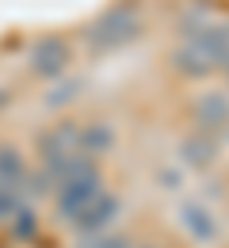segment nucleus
<instances>
[{
  "mask_svg": "<svg viewBox=\"0 0 229 248\" xmlns=\"http://www.w3.org/2000/svg\"><path fill=\"white\" fill-rule=\"evenodd\" d=\"M137 31H141V19H137L134 8H111L107 16H99L96 23H92V31H88V46L103 54V50H115V46L130 42Z\"/></svg>",
  "mask_w": 229,
  "mask_h": 248,
  "instance_id": "1",
  "label": "nucleus"
},
{
  "mask_svg": "<svg viewBox=\"0 0 229 248\" xmlns=\"http://www.w3.org/2000/svg\"><path fill=\"white\" fill-rule=\"evenodd\" d=\"M99 195H103L99 172L96 168H92V172H80V176H73L69 184H61V191H58V214L76 217L92 199H99Z\"/></svg>",
  "mask_w": 229,
  "mask_h": 248,
  "instance_id": "2",
  "label": "nucleus"
},
{
  "mask_svg": "<svg viewBox=\"0 0 229 248\" xmlns=\"http://www.w3.org/2000/svg\"><path fill=\"white\" fill-rule=\"evenodd\" d=\"M69 69V46L61 38H38L31 46V73L34 77H61Z\"/></svg>",
  "mask_w": 229,
  "mask_h": 248,
  "instance_id": "3",
  "label": "nucleus"
},
{
  "mask_svg": "<svg viewBox=\"0 0 229 248\" xmlns=\"http://www.w3.org/2000/svg\"><path fill=\"white\" fill-rule=\"evenodd\" d=\"M38 153L42 160H58V156L80 153V126L76 123H58L38 138Z\"/></svg>",
  "mask_w": 229,
  "mask_h": 248,
  "instance_id": "4",
  "label": "nucleus"
},
{
  "mask_svg": "<svg viewBox=\"0 0 229 248\" xmlns=\"http://www.w3.org/2000/svg\"><path fill=\"white\" fill-rule=\"evenodd\" d=\"M115 217H119V199L103 191V195L92 199V202L73 217V221H76V229H80V233H99V229H107Z\"/></svg>",
  "mask_w": 229,
  "mask_h": 248,
  "instance_id": "5",
  "label": "nucleus"
},
{
  "mask_svg": "<svg viewBox=\"0 0 229 248\" xmlns=\"http://www.w3.org/2000/svg\"><path fill=\"white\" fill-rule=\"evenodd\" d=\"M180 229H187L195 241H214L218 237V217L202 202H183L180 206Z\"/></svg>",
  "mask_w": 229,
  "mask_h": 248,
  "instance_id": "6",
  "label": "nucleus"
},
{
  "mask_svg": "<svg viewBox=\"0 0 229 248\" xmlns=\"http://www.w3.org/2000/svg\"><path fill=\"white\" fill-rule=\"evenodd\" d=\"M195 123L202 130H226L229 126V95L226 92H206L195 103Z\"/></svg>",
  "mask_w": 229,
  "mask_h": 248,
  "instance_id": "7",
  "label": "nucleus"
},
{
  "mask_svg": "<svg viewBox=\"0 0 229 248\" xmlns=\"http://www.w3.org/2000/svg\"><path fill=\"white\" fill-rule=\"evenodd\" d=\"M172 65H176L183 77H206V73H214V65L202 58V50H198V46H191L187 38L176 46V54H172Z\"/></svg>",
  "mask_w": 229,
  "mask_h": 248,
  "instance_id": "8",
  "label": "nucleus"
},
{
  "mask_svg": "<svg viewBox=\"0 0 229 248\" xmlns=\"http://www.w3.org/2000/svg\"><path fill=\"white\" fill-rule=\"evenodd\" d=\"M115 145V130L107 123H92V126H80V153L88 156H99V153H107Z\"/></svg>",
  "mask_w": 229,
  "mask_h": 248,
  "instance_id": "9",
  "label": "nucleus"
},
{
  "mask_svg": "<svg viewBox=\"0 0 229 248\" xmlns=\"http://www.w3.org/2000/svg\"><path fill=\"white\" fill-rule=\"evenodd\" d=\"M19 180H23V156L12 145H4L0 149V187H15Z\"/></svg>",
  "mask_w": 229,
  "mask_h": 248,
  "instance_id": "10",
  "label": "nucleus"
},
{
  "mask_svg": "<svg viewBox=\"0 0 229 248\" xmlns=\"http://www.w3.org/2000/svg\"><path fill=\"white\" fill-rule=\"evenodd\" d=\"M180 153H187L191 164H206V160L214 156V145H210V138H206V134H191V138L180 145Z\"/></svg>",
  "mask_w": 229,
  "mask_h": 248,
  "instance_id": "11",
  "label": "nucleus"
},
{
  "mask_svg": "<svg viewBox=\"0 0 229 248\" xmlns=\"http://www.w3.org/2000/svg\"><path fill=\"white\" fill-rule=\"evenodd\" d=\"M15 210V187H0V217H8Z\"/></svg>",
  "mask_w": 229,
  "mask_h": 248,
  "instance_id": "12",
  "label": "nucleus"
},
{
  "mask_svg": "<svg viewBox=\"0 0 229 248\" xmlns=\"http://www.w3.org/2000/svg\"><path fill=\"white\" fill-rule=\"evenodd\" d=\"M84 248H130L122 237H96L92 245H84Z\"/></svg>",
  "mask_w": 229,
  "mask_h": 248,
  "instance_id": "13",
  "label": "nucleus"
},
{
  "mask_svg": "<svg viewBox=\"0 0 229 248\" xmlns=\"http://www.w3.org/2000/svg\"><path fill=\"white\" fill-rule=\"evenodd\" d=\"M4 103H8V92H4V88H0V107H4Z\"/></svg>",
  "mask_w": 229,
  "mask_h": 248,
  "instance_id": "14",
  "label": "nucleus"
},
{
  "mask_svg": "<svg viewBox=\"0 0 229 248\" xmlns=\"http://www.w3.org/2000/svg\"><path fill=\"white\" fill-rule=\"evenodd\" d=\"M226 73H229V62H226Z\"/></svg>",
  "mask_w": 229,
  "mask_h": 248,
  "instance_id": "15",
  "label": "nucleus"
}]
</instances>
